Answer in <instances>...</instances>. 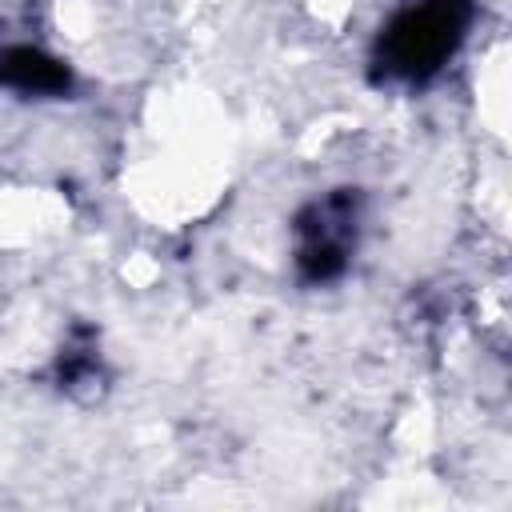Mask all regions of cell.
I'll return each instance as SVG.
<instances>
[{
  "label": "cell",
  "mask_w": 512,
  "mask_h": 512,
  "mask_svg": "<svg viewBox=\"0 0 512 512\" xmlns=\"http://www.w3.org/2000/svg\"><path fill=\"white\" fill-rule=\"evenodd\" d=\"M464 24H468V0H424L388 28L384 64L404 76H428L460 44Z\"/></svg>",
  "instance_id": "cell-1"
},
{
  "label": "cell",
  "mask_w": 512,
  "mask_h": 512,
  "mask_svg": "<svg viewBox=\"0 0 512 512\" xmlns=\"http://www.w3.org/2000/svg\"><path fill=\"white\" fill-rule=\"evenodd\" d=\"M0 80L12 88H24V92H64L68 68L36 48H8V52H0Z\"/></svg>",
  "instance_id": "cell-2"
}]
</instances>
